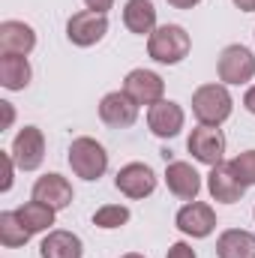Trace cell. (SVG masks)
<instances>
[{"label": "cell", "mask_w": 255, "mask_h": 258, "mask_svg": "<svg viewBox=\"0 0 255 258\" xmlns=\"http://www.w3.org/2000/svg\"><path fill=\"white\" fill-rule=\"evenodd\" d=\"M252 216H255V210H252Z\"/></svg>", "instance_id": "d6a6232c"}, {"label": "cell", "mask_w": 255, "mask_h": 258, "mask_svg": "<svg viewBox=\"0 0 255 258\" xmlns=\"http://www.w3.org/2000/svg\"><path fill=\"white\" fill-rule=\"evenodd\" d=\"M114 186L117 192L132 198V201H141L147 195L156 192V171L147 165V162H126L117 177H114Z\"/></svg>", "instance_id": "ba28073f"}, {"label": "cell", "mask_w": 255, "mask_h": 258, "mask_svg": "<svg viewBox=\"0 0 255 258\" xmlns=\"http://www.w3.org/2000/svg\"><path fill=\"white\" fill-rule=\"evenodd\" d=\"M183 123H186V114H183V108L174 99H162V102H156V105L147 108V129L156 138H165L168 141V138L180 135Z\"/></svg>", "instance_id": "7c38bea8"}, {"label": "cell", "mask_w": 255, "mask_h": 258, "mask_svg": "<svg viewBox=\"0 0 255 258\" xmlns=\"http://www.w3.org/2000/svg\"><path fill=\"white\" fill-rule=\"evenodd\" d=\"M123 27L135 36H150L159 27L153 0H126L123 3Z\"/></svg>", "instance_id": "ac0fdd59"}, {"label": "cell", "mask_w": 255, "mask_h": 258, "mask_svg": "<svg viewBox=\"0 0 255 258\" xmlns=\"http://www.w3.org/2000/svg\"><path fill=\"white\" fill-rule=\"evenodd\" d=\"M66 159H69L72 174L81 177V180H90V183L99 180V177L108 171V153H105V147H102L96 138H90V135L72 138Z\"/></svg>", "instance_id": "3957f363"}, {"label": "cell", "mask_w": 255, "mask_h": 258, "mask_svg": "<svg viewBox=\"0 0 255 258\" xmlns=\"http://www.w3.org/2000/svg\"><path fill=\"white\" fill-rule=\"evenodd\" d=\"M33 78L30 60L21 54H0V87L6 90H24Z\"/></svg>", "instance_id": "ffe728a7"}, {"label": "cell", "mask_w": 255, "mask_h": 258, "mask_svg": "<svg viewBox=\"0 0 255 258\" xmlns=\"http://www.w3.org/2000/svg\"><path fill=\"white\" fill-rule=\"evenodd\" d=\"M201 0H168V6H174V9H195Z\"/></svg>", "instance_id": "f546056e"}, {"label": "cell", "mask_w": 255, "mask_h": 258, "mask_svg": "<svg viewBox=\"0 0 255 258\" xmlns=\"http://www.w3.org/2000/svg\"><path fill=\"white\" fill-rule=\"evenodd\" d=\"M219 258H255V234L246 228H225L216 237Z\"/></svg>", "instance_id": "d6986e66"}, {"label": "cell", "mask_w": 255, "mask_h": 258, "mask_svg": "<svg viewBox=\"0 0 255 258\" xmlns=\"http://www.w3.org/2000/svg\"><path fill=\"white\" fill-rule=\"evenodd\" d=\"M0 111H3V129H12V123H15V108H12V102H0Z\"/></svg>", "instance_id": "83f0119b"}, {"label": "cell", "mask_w": 255, "mask_h": 258, "mask_svg": "<svg viewBox=\"0 0 255 258\" xmlns=\"http://www.w3.org/2000/svg\"><path fill=\"white\" fill-rule=\"evenodd\" d=\"M231 171L237 174V180L249 189V186H255V150H243V153H237L231 162Z\"/></svg>", "instance_id": "cb8c5ba5"}, {"label": "cell", "mask_w": 255, "mask_h": 258, "mask_svg": "<svg viewBox=\"0 0 255 258\" xmlns=\"http://www.w3.org/2000/svg\"><path fill=\"white\" fill-rule=\"evenodd\" d=\"M129 207L126 204H102L96 213H93V225L96 228H105V231H111V228H123L129 222Z\"/></svg>", "instance_id": "603a6c76"}, {"label": "cell", "mask_w": 255, "mask_h": 258, "mask_svg": "<svg viewBox=\"0 0 255 258\" xmlns=\"http://www.w3.org/2000/svg\"><path fill=\"white\" fill-rule=\"evenodd\" d=\"M39 255L42 258H81L84 255V243L75 231L63 228H51L45 231L42 243H39Z\"/></svg>", "instance_id": "e0dca14e"}, {"label": "cell", "mask_w": 255, "mask_h": 258, "mask_svg": "<svg viewBox=\"0 0 255 258\" xmlns=\"http://www.w3.org/2000/svg\"><path fill=\"white\" fill-rule=\"evenodd\" d=\"M186 150L192 153L195 162L213 168V165H219L225 159V135H222L219 126H201L198 123L186 138Z\"/></svg>", "instance_id": "52a82bcc"}, {"label": "cell", "mask_w": 255, "mask_h": 258, "mask_svg": "<svg viewBox=\"0 0 255 258\" xmlns=\"http://www.w3.org/2000/svg\"><path fill=\"white\" fill-rule=\"evenodd\" d=\"M240 12H255V0H231Z\"/></svg>", "instance_id": "4dcf8cb0"}, {"label": "cell", "mask_w": 255, "mask_h": 258, "mask_svg": "<svg viewBox=\"0 0 255 258\" xmlns=\"http://www.w3.org/2000/svg\"><path fill=\"white\" fill-rule=\"evenodd\" d=\"M174 225H177L186 237L201 240V237H210V234L216 231V213H213V207L204 204V201H186V204L177 210Z\"/></svg>", "instance_id": "30bf717a"}, {"label": "cell", "mask_w": 255, "mask_h": 258, "mask_svg": "<svg viewBox=\"0 0 255 258\" xmlns=\"http://www.w3.org/2000/svg\"><path fill=\"white\" fill-rule=\"evenodd\" d=\"M216 75H219V81L228 87V84H249L255 78V54L246 48V45H240V42H234V45H225L222 51H219V60H216Z\"/></svg>", "instance_id": "277c9868"}, {"label": "cell", "mask_w": 255, "mask_h": 258, "mask_svg": "<svg viewBox=\"0 0 255 258\" xmlns=\"http://www.w3.org/2000/svg\"><path fill=\"white\" fill-rule=\"evenodd\" d=\"M12 159L21 171H36L45 159V135L39 126H24L12 138Z\"/></svg>", "instance_id": "9c48e42d"}, {"label": "cell", "mask_w": 255, "mask_h": 258, "mask_svg": "<svg viewBox=\"0 0 255 258\" xmlns=\"http://www.w3.org/2000/svg\"><path fill=\"white\" fill-rule=\"evenodd\" d=\"M120 258H147V255H141V252H126V255H120Z\"/></svg>", "instance_id": "1f68e13d"}, {"label": "cell", "mask_w": 255, "mask_h": 258, "mask_svg": "<svg viewBox=\"0 0 255 258\" xmlns=\"http://www.w3.org/2000/svg\"><path fill=\"white\" fill-rule=\"evenodd\" d=\"M120 90L126 93L138 108H141V105L150 108V105H156V102L165 99V81H162V75H156L153 69H129Z\"/></svg>", "instance_id": "8992f818"}, {"label": "cell", "mask_w": 255, "mask_h": 258, "mask_svg": "<svg viewBox=\"0 0 255 258\" xmlns=\"http://www.w3.org/2000/svg\"><path fill=\"white\" fill-rule=\"evenodd\" d=\"M99 120L111 129H129L138 120V105L123 90H111L99 99Z\"/></svg>", "instance_id": "8fae6325"}, {"label": "cell", "mask_w": 255, "mask_h": 258, "mask_svg": "<svg viewBox=\"0 0 255 258\" xmlns=\"http://www.w3.org/2000/svg\"><path fill=\"white\" fill-rule=\"evenodd\" d=\"M105 33H108V15H102V12L81 9V12L69 15V21H66V39L78 48H90V45L102 42Z\"/></svg>", "instance_id": "5b68a950"}, {"label": "cell", "mask_w": 255, "mask_h": 258, "mask_svg": "<svg viewBox=\"0 0 255 258\" xmlns=\"http://www.w3.org/2000/svg\"><path fill=\"white\" fill-rule=\"evenodd\" d=\"M207 192H210L213 201H219V204H237L243 198V192H246V186L237 180V174L231 171L228 162H219L207 174Z\"/></svg>", "instance_id": "9a60e30c"}, {"label": "cell", "mask_w": 255, "mask_h": 258, "mask_svg": "<svg viewBox=\"0 0 255 258\" xmlns=\"http://www.w3.org/2000/svg\"><path fill=\"white\" fill-rule=\"evenodd\" d=\"M15 213H18V219L24 222V228H27L30 234L51 231V225H54V216H57V210H54V207H48V204H42V201H36V198L24 201V204H21Z\"/></svg>", "instance_id": "44dd1931"}, {"label": "cell", "mask_w": 255, "mask_h": 258, "mask_svg": "<svg viewBox=\"0 0 255 258\" xmlns=\"http://www.w3.org/2000/svg\"><path fill=\"white\" fill-rule=\"evenodd\" d=\"M234 111V99L222 81L201 84L192 93V114L201 126H222Z\"/></svg>", "instance_id": "6da1fadb"}, {"label": "cell", "mask_w": 255, "mask_h": 258, "mask_svg": "<svg viewBox=\"0 0 255 258\" xmlns=\"http://www.w3.org/2000/svg\"><path fill=\"white\" fill-rule=\"evenodd\" d=\"M33 48H36V30L27 21H3L0 24V54L30 57Z\"/></svg>", "instance_id": "2e32d148"}, {"label": "cell", "mask_w": 255, "mask_h": 258, "mask_svg": "<svg viewBox=\"0 0 255 258\" xmlns=\"http://www.w3.org/2000/svg\"><path fill=\"white\" fill-rule=\"evenodd\" d=\"M165 258H198V255H195V249H192L186 240H177V243H171V246H168Z\"/></svg>", "instance_id": "484cf974"}, {"label": "cell", "mask_w": 255, "mask_h": 258, "mask_svg": "<svg viewBox=\"0 0 255 258\" xmlns=\"http://www.w3.org/2000/svg\"><path fill=\"white\" fill-rule=\"evenodd\" d=\"M0 162H3V183H0V192H9L12 189V180H15V159H12V153L6 150V153H0Z\"/></svg>", "instance_id": "d4e9b609"}, {"label": "cell", "mask_w": 255, "mask_h": 258, "mask_svg": "<svg viewBox=\"0 0 255 258\" xmlns=\"http://www.w3.org/2000/svg\"><path fill=\"white\" fill-rule=\"evenodd\" d=\"M243 108H246L249 114H255V84H249V90L243 93Z\"/></svg>", "instance_id": "f1b7e54d"}, {"label": "cell", "mask_w": 255, "mask_h": 258, "mask_svg": "<svg viewBox=\"0 0 255 258\" xmlns=\"http://www.w3.org/2000/svg\"><path fill=\"white\" fill-rule=\"evenodd\" d=\"M165 186L168 192L180 201H195L198 192H201V174L195 171L192 162H183V159H174L165 165Z\"/></svg>", "instance_id": "4fadbf2b"}, {"label": "cell", "mask_w": 255, "mask_h": 258, "mask_svg": "<svg viewBox=\"0 0 255 258\" xmlns=\"http://www.w3.org/2000/svg\"><path fill=\"white\" fill-rule=\"evenodd\" d=\"M84 6H87L90 12H102V15H108V9L114 6V0H84Z\"/></svg>", "instance_id": "4316f807"}, {"label": "cell", "mask_w": 255, "mask_h": 258, "mask_svg": "<svg viewBox=\"0 0 255 258\" xmlns=\"http://www.w3.org/2000/svg\"><path fill=\"white\" fill-rule=\"evenodd\" d=\"M30 237H33V234L24 228V222L18 219L15 210H3V213H0V243H3L6 249H18V246H24Z\"/></svg>", "instance_id": "7402d4cb"}, {"label": "cell", "mask_w": 255, "mask_h": 258, "mask_svg": "<svg viewBox=\"0 0 255 258\" xmlns=\"http://www.w3.org/2000/svg\"><path fill=\"white\" fill-rule=\"evenodd\" d=\"M30 198H36V201H42V204H48L54 210H66L72 204V198H75V189H72V183L63 174L51 171V174L36 177V183L30 189Z\"/></svg>", "instance_id": "5bb4252c"}, {"label": "cell", "mask_w": 255, "mask_h": 258, "mask_svg": "<svg viewBox=\"0 0 255 258\" xmlns=\"http://www.w3.org/2000/svg\"><path fill=\"white\" fill-rule=\"evenodd\" d=\"M192 39L186 33V27L180 24H159L150 36H147V54L150 60L162 66H177L189 57Z\"/></svg>", "instance_id": "7a4b0ae2"}]
</instances>
